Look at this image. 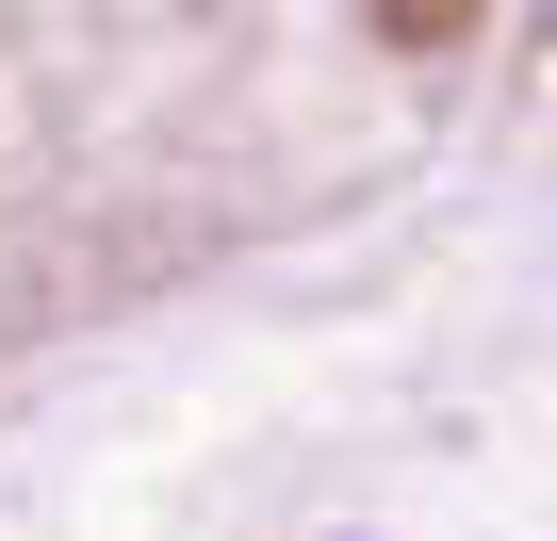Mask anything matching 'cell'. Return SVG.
I'll return each instance as SVG.
<instances>
[{
	"label": "cell",
	"instance_id": "6da1fadb",
	"mask_svg": "<svg viewBox=\"0 0 557 541\" xmlns=\"http://www.w3.org/2000/svg\"><path fill=\"white\" fill-rule=\"evenodd\" d=\"M541 0H0V427L426 213Z\"/></svg>",
	"mask_w": 557,
	"mask_h": 541
}]
</instances>
